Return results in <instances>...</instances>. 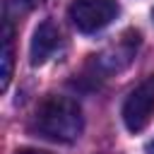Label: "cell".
I'll list each match as a JSON object with an SVG mask.
<instances>
[{
  "label": "cell",
  "mask_w": 154,
  "mask_h": 154,
  "mask_svg": "<svg viewBox=\"0 0 154 154\" xmlns=\"http://www.w3.org/2000/svg\"><path fill=\"white\" fill-rule=\"evenodd\" d=\"M147 154H154V140H152V142L147 144Z\"/></svg>",
  "instance_id": "obj_8"
},
{
  "label": "cell",
  "mask_w": 154,
  "mask_h": 154,
  "mask_svg": "<svg viewBox=\"0 0 154 154\" xmlns=\"http://www.w3.org/2000/svg\"><path fill=\"white\" fill-rule=\"evenodd\" d=\"M41 0H12V5H17L19 10H31V7H36Z\"/></svg>",
  "instance_id": "obj_6"
},
{
  "label": "cell",
  "mask_w": 154,
  "mask_h": 154,
  "mask_svg": "<svg viewBox=\"0 0 154 154\" xmlns=\"http://www.w3.org/2000/svg\"><path fill=\"white\" fill-rule=\"evenodd\" d=\"M14 154H48V152H43V149H34V147H24V149H17Z\"/></svg>",
  "instance_id": "obj_7"
},
{
  "label": "cell",
  "mask_w": 154,
  "mask_h": 154,
  "mask_svg": "<svg viewBox=\"0 0 154 154\" xmlns=\"http://www.w3.org/2000/svg\"><path fill=\"white\" fill-rule=\"evenodd\" d=\"M0 58H2V72H0L2 89H7L10 77H12V58H14V51H12V24H10V19L2 22V55Z\"/></svg>",
  "instance_id": "obj_5"
},
{
  "label": "cell",
  "mask_w": 154,
  "mask_h": 154,
  "mask_svg": "<svg viewBox=\"0 0 154 154\" xmlns=\"http://www.w3.org/2000/svg\"><path fill=\"white\" fill-rule=\"evenodd\" d=\"M152 17H154V12H152Z\"/></svg>",
  "instance_id": "obj_9"
},
{
  "label": "cell",
  "mask_w": 154,
  "mask_h": 154,
  "mask_svg": "<svg viewBox=\"0 0 154 154\" xmlns=\"http://www.w3.org/2000/svg\"><path fill=\"white\" fill-rule=\"evenodd\" d=\"M118 0H72L70 19L82 34H96L118 14Z\"/></svg>",
  "instance_id": "obj_2"
},
{
  "label": "cell",
  "mask_w": 154,
  "mask_h": 154,
  "mask_svg": "<svg viewBox=\"0 0 154 154\" xmlns=\"http://www.w3.org/2000/svg\"><path fill=\"white\" fill-rule=\"evenodd\" d=\"M31 130L53 142H75L82 132V108L70 96H46L31 118Z\"/></svg>",
  "instance_id": "obj_1"
},
{
  "label": "cell",
  "mask_w": 154,
  "mask_h": 154,
  "mask_svg": "<svg viewBox=\"0 0 154 154\" xmlns=\"http://www.w3.org/2000/svg\"><path fill=\"white\" fill-rule=\"evenodd\" d=\"M63 43V36H60V29L46 19L36 26L34 31V38H31V46H29V58H31V65H43Z\"/></svg>",
  "instance_id": "obj_4"
},
{
  "label": "cell",
  "mask_w": 154,
  "mask_h": 154,
  "mask_svg": "<svg viewBox=\"0 0 154 154\" xmlns=\"http://www.w3.org/2000/svg\"><path fill=\"white\" fill-rule=\"evenodd\" d=\"M154 116V75L144 77L123 103V123L130 132H142Z\"/></svg>",
  "instance_id": "obj_3"
}]
</instances>
